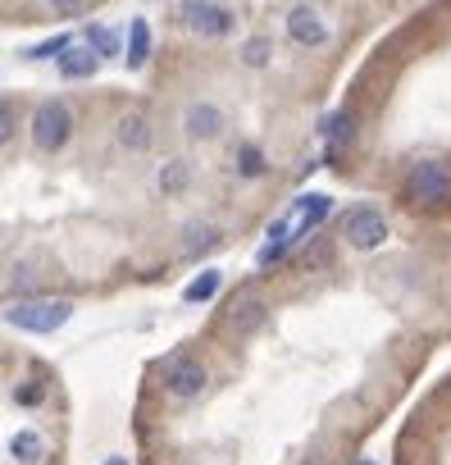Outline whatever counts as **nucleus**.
Wrapping results in <instances>:
<instances>
[{
    "instance_id": "nucleus-6",
    "label": "nucleus",
    "mask_w": 451,
    "mask_h": 465,
    "mask_svg": "<svg viewBox=\"0 0 451 465\" xmlns=\"http://www.w3.org/2000/svg\"><path fill=\"white\" fill-rule=\"evenodd\" d=\"M165 388H169L174 402H196V397L210 388L205 361H196V356H174V361L165 365Z\"/></svg>"
},
{
    "instance_id": "nucleus-5",
    "label": "nucleus",
    "mask_w": 451,
    "mask_h": 465,
    "mask_svg": "<svg viewBox=\"0 0 451 465\" xmlns=\"http://www.w3.org/2000/svg\"><path fill=\"white\" fill-rule=\"evenodd\" d=\"M406 196H410V201H419V206L446 201V196H451V169L442 160H419L410 169V178H406Z\"/></svg>"
},
{
    "instance_id": "nucleus-3",
    "label": "nucleus",
    "mask_w": 451,
    "mask_h": 465,
    "mask_svg": "<svg viewBox=\"0 0 451 465\" xmlns=\"http://www.w3.org/2000/svg\"><path fill=\"white\" fill-rule=\"evenodd\" d=\"M68 315H73V301H59V297H50V301H14V306H5V324L10 328H23V334H55V328H64L68 324Z\"/></svg>"
},
{
    "instance_id": "nucleus-23",
    "label": "nucleus",
    "mask_w": 451,
    "mask_h": 465,
    "mask_svg": "<svg viewBox=\"0 0 451 465\" xmlns=\"http://www.w3.org/2000/svg\"><path fill=\"white\" fill-rule=\"evenodd\" d=\"M10 142H14V105L0 101V147H10Z\"/></svg>"
},
{
    "instance_id": "nucleus-26",
    "label": "nucleus",
    "mask_w": 451,
    "mask_h": 465,
    "mask_svg": "<svg viewBox=\"0 0 451 465\" xmlns=\"http://www.w3.org/2000/svg\"><path fill=\"white\" fill-rule=\"evenodd\" d=\"M101 465H128V461H123V456H110V461H101Z\"/></svg>"
},
{
    "instance_id": "nucleus-25",
    "label": "nucleus",
    "mask_w": 451,
    "mask_h": 465,
    "mask_svg": "<svg viewBox=\"0 0 451 465\" xmlns=\"http://www.w3.org/2000/svg\"><path fill=\"white\" fill-rule=\"evenodd\" d=\"M329 255H333V251H329V246L320 242V246H311V251H306V264H324Z\"/></svg>"
},
{
    "instance_id": "nucleus-2",
    "label": "nucleus",
    "mask_w": 451,
    "mask_h": 465,
    "mask_svg": "<svg viewBox=\"0 0 451 465\" xmlns=\"http://www.w3.org/2000/svg\"><path fill=\"white\" fill-rule=\"evenodd\" d=\"M174 23L192 37H205V41H223L233 32V14L219 5V0H183V5L174 10Z\"/></svg>"
},
{
    "instance_id": "nucleus-18",
    "label": "nucleus",
    "mask_w": 451,
    "mask_h": 465,
    "mask_svg": "<svg viewBox=\"0 0 451 465\" xmlns=\"http://www.w3.org/2000/svg\"><path fill=\"white\" fill-rule=\"evenodd\" d=\"M324 142H329V151H338V147L351 142V114H333V119H324Z\"/></svg>"
},
{
    "instance_id": "nucleus-11",
    "label": "nucleus",
    "mask_w": 451,
    "mask_h": 465,
    "mask_svg": "<svg viewBox=\"0 0 451 465\" xmlns=\"http://www.w3.org/2000/svg\"><path fill=\"white\" fill-rule=\"evenodd\" d=\"M96 55L87 50V46H68L64 55H59V74L64 78H73V83H87V78H96Z\"/></svg>"
},
{
    "instance_id": "nucleus-21",
    "label": "nucleus",
    "mask_w": 451,
    "mask_h": 465,
    "mask_svg": "<svg viewBox=\"0 0 451 465\" xmlns=\"http://www.w3.org/2000/svg\"><path fill=\"white\" fill-rule=\"evenodd\" d=\"M68 46H73L68 37H50V41H37V46L28 50V59H59Z\"/></svg>"
},
{
    "instance_id": "nucleus-13",
    "label": "nucleus",
    "mask_w": 451,
    "mask_h": 465,
    "mask_svg": "<svg viewBox=\"0 0 451 465\" xmlns=\"http://www.w3.org/2000/svg\"><path fill=\"white\" fill-rule=\"evenodd\" d=\"M146 59H150V28H146V19H132L128 23V46H123V64L128 69H146Z\"/></svg>"
},
{
    "instance_id": "nucleus-10",
    "label": "nucleus",
    "mask_w": 451,
    "mask_h": 465,
    "mask_svg": "<svg viewBox=\"0 0 451 465\" xmlns=\"http://www.w3.org/2000/svg\"><path fill=\"white\" fill-rule=\"evenodd\" d=\"M183 128H187V138H192V142H214L219 132H223V114H219V105L196 101V105H187V110H183Z\"/></svg>"
},
{
    "instance_id": "nucleus-14",
    "label": "nucleus",
    "mask_w": 451,
    "mask_h": 465,
    "mask_svg": "<svg viewBox=\"0 0 451 465\" xmlns=\"http://www.w3.org/2000/svg\"><path fill=\"white\" fill-rule=\"evenodd\" d=\"M87 50H92L96 59H114V55L123 50V41H119V32H114V28L92 23V28H87Z\"/></svg>"
},
{
    "instance_id": "nucleus-22",
    "label": "nucleus",
    "mask_w": 451,
    "mask_h": 465,
    "mask_svg": "<svg viewBox=\"0 0 451 465\" xmlns=\"http://www.w3.org/2000/svg\"><path fill=\"white\" fill-rule=\"evenodd\" d=\"M214 242H219L214 228H192V237L183 242V255H196V251H205V246H214Z\"/></svg>"
},
{
    "instance_id": "nucleus-9",
    "label": "nucleus",
    "mask_w": 451,
    "mask_h": 465,
    "mask_svg": "<svg viewBox=\"0 0 451 465\" xmlns=\"http://www.w3.org/2000/svg\"><path fill=\"white\" fill-rule=\"evenodd\" d=\"M114 142L128 151V156H141L150 151V142H156V128H150V119L141 110H128L119 123H114Z\"/></svg>"
},
{
    "instance_id": "nucleus-4",
    "label": "nucleus",
    "mask_w": 451,
    "mask_h": 465,
    "mask_svg": "<svg viewBox=\"0 0 451 465\" xmlns=\"http://www.w3.org/2000/svg\"><path fill=\"white\" fill-rule=\"evenodd\" d=\"M68 138H73V110L64 101H41L32 114V147L41 156H55L68 147Z\"/></svg>"
},
{
    "instance_id": "nucleus-17",
    "label": "nucleus",
    "mask_w": 451,
    "mask_h": 465,
    "mask_svg": "<svg viewBox=\"0 0 451 465\" xmlns=\"http://www.w3.org/2000/svg\"><path fill=\"white\" fill-rule=\"evenodd\" d=\"M10 452H14L19 465H37V461H41V438H37L32 429H23V434L10 438Z\"/></svg>"
},
{
    "instance_id": "nucleus-7",
    "label": "nucleus",
    "mask_w": 451,
    "mask_h": 465,
    "mask_svg": "<svg viewBox=\"0 0 451 465\" xmlns=\"http://www.w3.org/2000/svg\"><path fill=\"white\" fill-rule=\"evenodd\" d=\"M342 233H347L351 246L374 251V246H383V237H388V219H383L379 206H351L342 215Z\"/></svg>"
},
{
    "instance_id": "nucleus-16",
    "label": "nucleus",
    "mask_w": 451,
    "mask_h": 465,
    "mask_svg": "<svg viewBox=\"0 0 451 465\" xmlns=\"http://www.w3.org/2000/svg\"><path fill=\"white\" fill-rule=\"evenodd\" d=\"M219 283H223L219 270H201V274L183 288V301H187V306H201V301H210V297L219 292Z\"/></svg>"
},
{
    "instance_id": "nucleus-15",
    "label": "nucleus",
    "mask_w": 451,
    "mask_h": 465,
    "mask_svg": "<svg viewBox=\"0 0 451 465\" xmlns=\"http://www.w3.org/2000/svg\"><path fill=\"white\" fill-rule=\"evenodd\" d=\"M187 183H192V165H187L183 156L165 160V169H160V192H165V196H183Z\"/></svg>"
},
{
    "instance_id": "nucleus-8",
    "label": "nucleus",
    "mask_w": 451,
    "mask_h": 465,
    "mask_svg": "<svg viewBox=\"0 0 451 465\" xmlns=\"http://www.w3.org/2000/svg\"><path fill=\"white\" fill-rule=\"evenodd\" d=\"M283 28H287V41L301 46V50H320L329 41V23L320 19L315 5H292L287 19H283Z\"/></svg>"
},
{
    "instance_id": "nucleus-19",
    "label": "nucleus",
    "mask_w": 451,
    "mask_h": 465,
    "mask_svg": "<svg viewBox=\"0 0 451 465\" xmlns=\"http://www.w3.org/2000/svg\"><path fill=\"white\" fill-rule=\"evenodd\" d=\"M238 174H242V178H260V174H269L265 151H260V147H242V151H238Z\"/></svg>"
},
{
    "instance_id": "nucleus-1",
    "label": "nucleus",
    "mask_w": 451,
    "mask_h": 465,
    "mask_svg": "<svg viewBox=\"0 0 451 465\" xmlns=\"http://www.w3.org/2000/svg\"><path fill=\"white\" fill-rule=\"evenodd\" d=\"M329 215H333V196H324V192L296 196L292 210L269 224V233H265V242H260V251H256V270H269V264H278L283 255H292Z\"/></svg>"
},
{
    "instance_id": "nucleus-20",
    "label": "nucleus",
    "mask_w": 451,
    "mask_h": 465,
    "mask_svg": "<svg viewBox=\"0 0 451 465\" xmlns=\"http://www.w3.org/2000/svg\"><path fill=\"white\" fill-rule=\"evenodd\" d=\"M269 55H274L269 37H251V41L242 46V64H247V69H265V64H269Z\"/></svg>"
},
{
    "instance_id": "nucleus-12",
    "label": "nucleus",
    "mask_w": 451,
    "mask_h": 465,
    "mask_svg": "<svg viewBox=\"0 0 451 465\" xmlns=\"http://www.w3.org/2000/svg\"><path fill=\"white\" fill-rule=\"evenodd\" d=\"M260 315H265V301H260V297H251V288H242V292L233 297V306H229V324L238 328V334L256 328V324H260Z\"/></svg>"
},
{
    "instance_id": "nucleus-24",
    "label": "nucleus",
    "mask_w": 451,
    "mask_h": 465,
    "mask_svg": "<svg viewBox=\"0 0 451 465\" xmlns=\"http://www.w3.org/2000/svg\"><path fill=\"white\" fill-rule=\"evenodd\" d=\"M50 10L73 19V14H83V10H87V0H50Z\"/></svg>"
}]
</instances>
